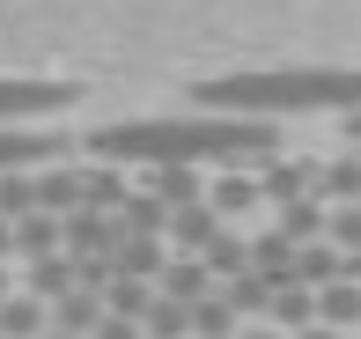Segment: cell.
Returning <instances> with one entry per match:
<instances>
[{
	"instance_id": "1",
	"label": "cell",
	"mask_w": 361,
	"mask_h": 339,
	"mask_svg": "<svg viewBox=\"0 0 361 339\" xmlns=\"http://www.w3.org/2000/svg\"><path fill=\"white\" fill-rule=\"evenodd\" d=\"M81 148L96 163H118V170H266L281 148V125L273 118H221V111H185V118H118V125H96Z\"/></svg>"
},
{
	"instance_id": "2",
	"label": "cell",
	"mask_w": 361,
	"mask_h": 339,
	"mask_svg": "<svg viewBox=\"0 0 361 339\" xmlns=\"http://www.w3.org/2000/svg\"><path fill=\"white\" fill-rule=\"evenodd\" d=\"M200 111H221V118H354L361 111V67H266V74H221V82H200Z\"/></svg>"
},
{
	"instance_id": "3",
	"label": "cell",
	"mask_w": 361,
	"mask_h": 339,
	"mask_svg": "<svg viewBox=\"0 0 361 339\" xmlns=\"http://www.w3.org/2000/svg\"><path fill=\"white\" fill-rule=\"evenodd\" d=\"M74 82H37V74H0V125H30V118H59L74 104Z\"/></svg>"
},
{
	"instance_id": "4",
	"label": "cell",
	"mask_w": 361,
	"mask_h": 339,
	"mask_svg": "<svg viewBox=\"0 0 361 339\" xmlns=\"http://www.w3.org/2000/svg\"><path fill=\"white\" fill-rule=\"evenodd\" d=\"M74 140L67 133H44V125H0V177L8 170H44V163H67Z\"/></svg>"
},
{
	"instance_id": "5",
	"label": "cell",
	"mask_w": 361,
	"mask_h": 339,
	"mask_svg": "<svg viewBox=\"0 0 361 339\" xmlns=\"http://www.w3.org/2000/svg\"><path fill=\"white\" fill-rule=\"evenodd\" d=\"M310 192H317V163H310V155H273V163L258 170V199H266V207L310 199Z\"/></svg>"
},
{
	"instance_id": "6",
	"label": "cell",
	"mask_w": 361,
	"mask_h": 339,
	"mask_svg": "<svg viewBox=\"0 0 361 339\" xmlns=\"http://www.w3.org/2000/svg\"><path fill=\"white\" fill-rule=\"evenodd\" d=\"M140 192H147V199H162V207L177 214V207L207 199V177H200V170H177V163H155V170H140Z\"/></svg>"
},
{
	"instance_id": "7",
	"label": "cell",
	"mask_w": 361,
	"mask_h": 339,
	"mask_svg": "<svg viewBox=\"0 0 361 339\" xmlns=\"http://www.w3.org/2000/svg\"><path fill=\"white\" fill-rule=\"evenodd\" d=\"M96 317H104V288H67V295H59L52 302V317H44V325H52V332H74V339H89L96 332Z\"/></svg>"
},
{
	"instance_id": "8",
	"label": "cell",
	"mask_w": 361,
	"mask_h": 339,
	"mask_svg": "<svg viewBox=\"0 0 361 339\" xmlns=\"http://www.w3.org/2000/svg\"><path fill=\"white\" fill-rule=\"evenodd\" d=\"M155 295H170V302H185V310H192L200 295H214V273H207L200 258H170V266L155 273Z\"/></svg>"
},
{
	"instance_id": "9",
	"label": "cell",
	"mask_w": 361,
	"mask_h": 339,
	"mask_svg": "<svg viewBox=\"0 0 361 339\" xmlns=\"http://www.w3.org/2000/svg\"><path fill=\"white\" fill-rule=\"evenodd\" d=\"M15 288H30V295H37L44 310H52V302L74 288V266H67V251H52V258H30V266L15 273Z\"/></svg>"
},
{
	"instance_id": "10",
	"label": "cell",
	"mask_w": 361,
	"mask_h": 339,
	"mask_svg": "<svg viewBox=\"0 0 361 339\" xmlns=\"http://www.w3.org/2000/svg\"><path fill=\"white\" fill-rule=\"evenodd\" d=\"M266 325L273 332H302V325H317V288H273L266 295Z\"/></svg>"
},
{
	"instance_id": "11",
	"label": "cell",
	"mask_w": 361,
	"mask_h": 339,
	"mask_svg": "<svg viewBox=\"0 0 361 339\" xmlns=\"http://www.w3.org/2000/svg\"><path fill=\"white\" fill-rule=\"evenodd\" d=\"M207 207L228 221V214H251V207H266L258 199V170H221L214 185H207Z\"/></svg>"
},
{
	"instance_id": "12",
	"label": "cell",
	"mask_w": 361,
	"mask_h": 339,
	"mask_svg": "<svg viewBox=\"0 0 361 339\" xmlns=\"http://www.w3.org/2000/svg\"><path fill=\"white\" fill-rule=\"evenodd\" d=\"M44 317H52V310H44L30 288H8V295H0V339H37Z\"/></svg>"
},
{
	"instance_id": "13",
	"label": "cell",
	"mask_w": 361,
	"mask_h": 339,
	"mask_svg": "<svg viewBox=\"0 0 361 339\" xmlns=\"http://www.w3.org/2000/svg\"><path fill=\"white\" fill-rule=\"evenodd\" d=\"M200 266L214 273V288H221V281H236V273L251 266V236H236V229H228V221H221V229H214V244L200 251Z\"/></svg>"
},
{
	"instance_id": "14",
	"label": "cell",
	"mask_w": 361,
	"mask_h": 339,
	"mask_svg": "<svg viewBox=\"0 0 361 339\" xmlns=\"http://www.w3.org/2000/svg\"><path fill=\"white\" fill-rule=\"evenodd\" d=\"M317 199L361 207V155H332V163H317Z\"/></svg>"
},
{
	"instance_id": "15",
	"label": "cell",
	"mask_w": 361,
	"mask_h": 339,
	"mask_svg": "<svg viewBox=\"0 0 361 339\" xmlns=\"http://www.w3.org/2000/svg\"><path fill=\"white\" fill-rule=\"evenodd\" d=\"M273 229H281L288 244H317V236H324V199L310 192V199H288V207H273Z\"/></svg>"
},
{
	"instance_id": "16",
	"label": "cell",
	"mask_w": 361,
	"mask_h": 339,
	"mask_svg": "<svg viewBox=\"0 0 361 339\" xmlns=\"http://www.w3.org/2000/svg\"><path fill=\"white\" fill-rule=\"evenodd\" d=\"M317 325H332V332L361 325V288H354V281H324V288H317Z\"/></svg>"
},
{
	"instance_id": "17",
	"label": "cell",
	"mask_w": 361,
	"mask_h": 339,
	"mask_svg": "<svg viewBox=\"0 0 361 339\" xmlns=\"http://www.w3.org/2000/svg\"><path fill=\"white\" fill-rule=\"evenodd\" d=\"M140 339H192V310H185V302H170V295H147Z\"/></svg>"
},
{
	"instance_id": "18",
	"label": "cell",
	"mask_w": 361,
	"mask_h": 339,
	"mask_svg": "<svg viewBox=\"0 0 361 339\" xmlns=\"http://www.w3.org/2000/svg\"><path fill=\"white\" fill-rule=\"evenodd\" d=\"M59 251V214H23V221H15V258H23V266H30V258H52Z\"/></svg>"
},
{
	"instance_id": "19",
	"label": "cell",
	"mask_w": 361,
	"mask_h": 339,
	"mask_svg": "<svg viewBox=\"0 0 361 339\" xmlns=\"http://www.w3.org/2000/svg\"><path fill=\"white\" fill-rule=\"evenodd\" d=\"M324 281H339V251L324 244H295V288H324Z\"/></svg>"
},
{
	"instance_id": "20",
	"label": "cell",
	"mask_w": 361,
	"mask_h": 339,
	"mask_svg": "<svg viewBox=\"0 0 361 339\" xmlns=\"http://www.w3.org/2000/svg\"><path fill=\"white\" fill-rule=\"evenodd\" d=\"M236 325H243V317H236V310L221 302V288L192 302V339H236Z\"/></svg>"
},
{
	"instance_id": "21",
	"label": "cell",
	"mask_w": 361,
	"mask_h": 339,
	"mask_svg": "<svg viewBox=\"0 0 361 339\" xmlns=\"http://www.w3.org/2000/svg\"><path fill=\"white\" fill-rule=\"evenodd\" d=\"M324 244H332L339 258L361 251V207H324Z\"/></svg>"
},
{
	"instance_id": "22",
	"label": "cell",
	"mask_w": 361,
	"mask_h": 339,
	"mask_svg": "<svg viewBox=\"0 0 361 339\" xmlns=\"http://www.w3.org/2000/svg\"><path fill=\"white\" fill-rule=\"evenodd\" d=\"M89 339H140V325H126V317H96Z\"/></svg>"
},
{
	"instance_id": "23",
	"label": "cell",
	"mask_w": 361,
	"mask_h": 339,
	"mask_svg": "<svg viewBox=\"0 0 361 339\" xmlns=\"http://www.w3.org/2000/svg\"><path fill=\"white\" fill-rule=\"evenodd\" d=\"M339 281H354V288H361V251H347V258H339Z\"/></svg>"
},
{
	"instance_id": "24",
	"label": "cell",
	"mask_w": 361,
	"mask_h": 339,
	"mask_svg": "<svg viewBox=\"0 0 361 339\" xmlns=\"http://www.w3.org/2000/svg\"><path fill=\"white\" fill-rule=\"evenodd\" d=\"M15 258V221H0V266Z\"/></svg>"
},
{
	"instance_id": "25",
	"label": "cell",
	"mask_w": 361,
	"mask_h": 339,
	"mask_svg": "<svg viewBox=\"0 0 361 339\" xmlns=\"http://www.w3.org/2000/svg\"><path fill=\"white\" fill-rule=\"evenodd\" d=\"M295 339H339L332 325H302V332H295Z\"/></svg>"
},
{
	"instance_id": "26",
	"label": "cell",
	"mask_w": 361,
	"mask_h": 339,
	"mask_svg": "<svg viewBox=\"0 0 361 339\" xmlns=\"http://www.w3.org/2000/svg\"><path fill=\"white\" fill-rule=\"evenodd\" d=\"M236 339H281V332H273V325H258V332H236Z\"/></svg>"
},
{
	"instance_id": "27",
	"label": "cell",
	"mask_w": 361,
	"mask_h": 339,
	"mask_svg": "<svg viewBox=\"0 0 361 339\" xmlns=\"http://www.w3.org/2000/svg\"><path fill=\"white\" fill-rule=\"evenodd\" d=\"M8 288H15V273H8V266H0V295H8Z\"/></svg>"
},
{
	"instance_id": "28",
	"label": "cell",
	"mask_w": 361,
	"mask_h": 339,
	"mask_svg": "<svg viewBox=\"0 0 361 339\" xmlns=\"http://www.w3.org/2000/svg\"><path fill=\"white\" fill-rule=\"evenodd\" d=\"M37 339H74V332H52V325H44V332H37Z\"/></svg>"
},
{
	"instance_id": "29",
	"label": "cell",
	"mask_w": 361,
	"mask_h": 339,
	"mask_svg": "<svg viewBox=\"0 0 361 339\" xmlns=\"http://www.w3.org/2000/svg\"><path fill=\"white\" fill-rule=\"evenodd\" d=\"M347 133H354V140H361V111H354V118H347Z\"/></svg>"
}]
</instances>
